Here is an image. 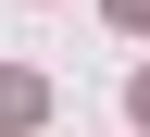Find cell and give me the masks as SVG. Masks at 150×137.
Segmentation results:
<instances>
[{"instance_id": "3957f363", "label": "cell", "mask_w": 150, "mask_h": 137, "mask_svg": "<svg viewBox=\"0 0 150 137\" xmlns=\"http://www.w3.org/2000/svg\"><path fill=\"white\" fill-rule=\"evenodd\" d=\"M138 125H150V75H138Z\"/></svg>"}, {"instance_id": "6da1fadb", "label": "cell", "mask_w": 150, "mask_h": 137, "mask_svg": "<svg viewBox=\"0 0 150 137\" xmlns=\"http://www.w3.org/2000/svg\"><path fill=\"white\" fill-rule=\"evenodd\" d=\"M0 125H38V75H0Z\"/></svg>"}, {"instance_id": "7a4b0ae2", "label": "cell", "mask_w": 150, "mask_h": 137, "mask_svg": "<svg viewBox=\"0 0 150 137\" xmlns=\"http://www.w3.org/2000/svg\"><path fill=\"white\" fill-rule=\"evenodd\" d=\"M112 25H150V0H112Z\"/></svg>"}]
</instances>
